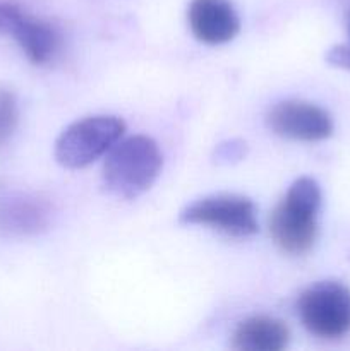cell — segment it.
I'll return each instance as SVG.
<instances>
[{
	"label": "cell",
	"instance_id": "cell-7",
	"mask_svg": "<svg viewBox=\"0 0 350 351\" xmlns=\"http://www.w3.org/2000/svg\"><path fill=\"white\" fill-rule=\"evenodd\" d=\"M266 127L278 137L301 143H319L333 134L331 115L302 99H285L266 113Z\"/></svg>",
	"mask_w": 350,
	"mask_h": 351
},
{
	"label": "cell",
	"instance_id": "cell-12",
	"mask_svg": "<svg viewBox=\"0 0 350 351\" xmlns=\"http://www.w3.org/2000/svg\"><path fill=\"white\" fill-rule=\"evenodd\" d=\"M247 154V143L242 139H229L220 143L215 147L213 160L218 165H233L239 163L246 158Z\"/></svg>",
	"mask_w": 350,
	"mask_h": 351
},
{
	"label": "cell",
	"instance_id": "cell-11",
	"mask_svg": "<svg viewBox=\"0 0 350 351\" xmlns=\"http://www.w3.org/2000/svg\"><path fill=\"white\" fill-rule=\"evenodd\" d=\"M19 122L16 95L9 89H0V146L5 144L16 132Z\"/></svg>",
	"mask_w": 350,
	"mask_h": 351
},
{
	"label": "cell",
	"instance_id": "cell-3",
	"mask_svg": "<svg viewBox=\"0 0 350 351\" xmlns=\"http://www.w3.org/2000/svg\"><path fill=\"white\" fill-rule=\"evenodd\" d=\"M126 132V122L115 115H93L72 122L55 141L54 154L60 167L81 170L105 156Z\"/></svg>",
	"mask_w": 350,
	"mask_h": 351
},
{
	"label": "cell",
	"instance_id": "cell-6",
	"mask_svg": "<svg viewBox=\"0 0 350 351\" xmlns=\"http://www.w3.org/2000/svg\"><path fill=\"white\" fill-rule=\"evenodd\" d=\"M0 34L12 36L34 65L48 64L60 47L57 29L16 2H0Z\"/></svg>",
	"mask_w": 350,
	"mask_h": 351
},
{
	"label": "cell",
	"instance_id": "cell-13",
	"mask_svg": "<svg viewBox=\"0 0 350 351\" xmlns=\"http://www.w3.org/2000/svg\"><path fill=\"white\" fill-rule=\"evenodd\" d=\"M325 58L329 65H333V67L350 71V41L335 45V47L329 48V50L326 51Z\"/></svg>",
	"mask_w": 350,
	"mask_h": 351
},
{
	"label": "cell",
	"instance_id": "cell-4",
	"mask_svg": "<svg viewBox=\"0 0 350 351\" xmlns=\"http://www.w3.org/2000/svg\"><path fill=\"white\" fill-rule=\"evenodd\" d=\"M302 326L323 339L350 332V290L340 281H319L302 291L297 302Z\"/></svg>",
	"mask_w": 350,
	"mask_h": 351
},
{
	"label": "cell",
	"instance_id": "cell-2",
	"mask_svg": "<svg viewBox=\"0 0 350 351\" xmlns=\"http://www.w3.org/2000/svg\"><path fill=\"white\" fill-rule=\"evenodd\" d=\"M321 187L311 177L292 182L287 194L270 216V235L275 245L288 256H304L318 237Z\"/></svg>",
	"mask_w": 350,
	"mask_h": 351
},
{
	"label": "cell",
	"instance_id": "cell-10",
	"mask_svg": "<svg viewBox=\"0 0 350 351\" xmlns=\"http://www.w3.org/2000/svg\"><path fill=\"white\" fill-rule=\"evenodd\" d=\"M290 341V329L283 321L268 315H254L237 326L232 348L239 351H281Z\"/></svg>",
	"mask_w": 350,
	"mask_h": 351
},
{
	"label": "cell",
	"instance_id": "cell-5",
	"mask_svg": "<svg viewBox=\"0 0 350 351\" xmlns=\"http://www.w3.org/2000/svg\"><path fill=\"white\" fill-rule=\"evenodd\" d=\"M182 225L209 226L235 239L256 235L257 211L253 199L239 194H213L185 206L178 215Z\"/></svg>",
	"mask_w": 350,
	"mask_h": 351
},
{
	"label": "cell",
	"instance_id": "cell-14",
	"mask_svg": "<svg viewBox=\"0 0 350 351\" xmlns=\"http://www.w3.org/2000/svg\"><path fill=\"white\" fill-rule=\"evenodd\" d=\"M347 34H349V41H350V9H349V14H347Z\"/></svg>",
	"mask_w": 350,
	"mask_h": 351
},
{
	"label": "cell",
	"instance_id": "cell-9",
	"mask_svg": "<svg viewBox=\"0 0 350 351\" xmlns=\"http://www.w3.org/2000/svg\"><path fill=\"white\" fill-rule=\"evenodd\" d=\"M51 208L36 195H14L0 202V233L10 237H31L50 225Z\"/></svg>",
	"mask_w": 350,
	"mask_h": 351
},
{
	"label": "cell",
	"instance_id": "cell-1",
	"mask_svg": "<svg viewBox=\"0 0 350 351\" xmlns=\"http://www.w3.org/2000/svg\"><path fill=\"white\" fill-rule=\"evenodd\" d=\"M163 168V154L156 141L136 134L122 137L105 154L103 187L112 195L126 201L150 191Z\"/></svg>",
	"mask_w": 350,
	"mask_h": 351
},
{
	"label": "cell",
	"instance_id": "cell-8",
	"mask_svg": "<svg viewBox=\"0 0 350 351\" xmlns=\"http://www.w3.org/2000/svg\"><path fill=\"white\" fill-rule=\"evenodd\" d=\"M191 33L205 45H225L240 31V17L232 0H191L187 7Z\"/></svg>",
	"mask_w": 350,
	"mask_h": 351
}]
</instances>
